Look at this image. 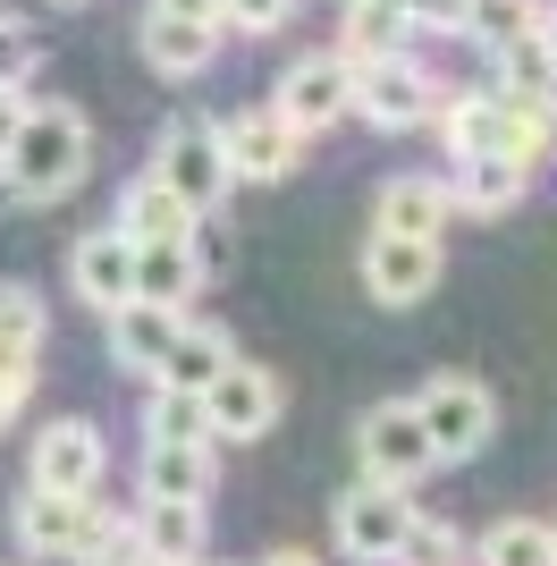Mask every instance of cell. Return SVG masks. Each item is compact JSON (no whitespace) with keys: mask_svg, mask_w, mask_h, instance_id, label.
Here are the masks:
<instances>
[{"mask_svg":"<svg viewBox=\"0 0 557 566\" xmlns=\"http://www.w3.org/2000/svg\"><path fill=\"white\" fill-rule=\"evenodd\" d=\"M153 178H161L169 195H178L186 212L203 220L220 212V195L237 187V169H229V144H220V127L211 118H178L161 144H153Z\"/></svg>","mask_w":557,"mask_h":566,"instance_id":"obj_4","label":"cell"},{"mask_svg":"<svg viewBox=\"0 0 557 566\" xmlns=\"http://www.w3.org/2000/svg\"><path fill=\"white\" fill-rule=\"evenodd\" d=\"M440 237H397V229H371L364 245V287L380 305H422L431 287H440Z\"/></svg>","mask_w":557,"mask_h":566,"instance_id":"obj_10","label":"cell"},{"mask_svg":"<svg viewBox=\"0 0 557 566\" xmlns=\"http://www.w3.org/2000/svg\"><path fill=\"white\" fill-rule=\"evenodd\" d=\"M482 566H557V533L540 516H498L482 533Z\"/></svg>","mask_w":557,"mask_h":566,"instance_id":"obj_24","label":"cell"},{"mask_svg":"<svg viewBox=\"0 0 557 566\" xmlns=\"http://www.w3.org/2000/svg\"><path fill=\"white\" fill-rule=\"evenodd\" d=\"M540 43H549V60H557V9H540Z\"/></svg>","mask_w":557,"mask_h":566,"instance_id":"obj_36","label":"cell"},{"mask_svg":"<svg viewBox=\"0 0 557 566\" xmlns=\"http://www.w3.org/2000/svg\"><path fill=\"white\" fill-rule=\"evenodd\" d=\"M85 169H93L85 111H69V102H25L18 136L0 144V187L18 195V203H60V195L85 187Z\"/></svg>","mask_w":557,"mask_h":566,"instance_id":"obj_1","label":"cell"},{"mask_svg":"<svg viewBox=\"0 0 557 566\" xmlns=\"http://www.w3.org/2000/svg\"><path fill=\"white\" fill-rule=\"evenodd\" d=\"M549 533H557V524H549Z\"/></svg>","mask_w":557,"mask_h":566,"instance_id":"obj_38","label":"cell"},{"mask_svg":"<svg viewBox=\"0 0 557 566\" xmlns=\"http://www.w3.org/2000/svg\"><path fill=\"white\" fill-rule=\"evenodd\" d=\"M287 9H296V0H220V25H237V34H271V25H287Z\"/></svg>","mask_w":557,"mask_h":566,"instance_id":"obj_31","label":"cell"},{"mask_svg":"<svg viewBox=\"0 0 557 566\" xmlns=\"http://www.w3.org/2000/svg\"><path fill=\"white\" fill-rule=\"evenodd\" d=\"M355 465H364L371 482H397V491H414L422 473L440 465V449H431L414 398H389V406H371L364 423H355Z\"/></svg>","mask_w":557,"mask_h":566,"instance_id":"obj_5","label":"cell"},{"mask_svg":"<svg viewBox=\"0 0 557 566\" xmlns=\"http://www.w3.org/2000/svg\"><path fill=\"white\" fill-rule=\"evenodd\" d=\"M229 355H237V347H229V331H220V322H178V338L161 347L153 380H161V389H195V398H203Z\"/></svg>","mask_w":557,"mask_h":566,"instance_id":"obj_17","label":"cell"},{"mask_svg":"<svg viewBox=\"0 0 557 566\" xmlns=\"http://www.w3.org/2000/svg\"><path fill=\"white\" fill-rule=\"evenodd\" d=\"M18 549H25V558H69V566H111L118 549H136V533L102 516V499H93V491H34V482H25Z\"/></svg>","mask_w":557,"mask_h":566,"instance_id":"obj_2","label":"cell"},{"mask_svg":"<svg viewBox=\"0 0 557 566\" xmlns=\"http://www.w3.org/2000/svg\"><path fill=\"white\" fill-rule=\"evenodd\" d=\"M195 566H203V558H195Z\"/></svg>","mask_w":557,"mask_h":566,"instance_id":"obj_37","label":"cell"},{"mask_svg":"<svg viewBox=\"0 0 557 566\" xmlns=\"http://www.w3.org/2000/svg\"><path fill=\"white\" fill-rule=\"evenodd\" d=\"M533 25H540V0H473L464 34L482 51H498V43H515V34H533Z\"/></svg>","mask_w":557,"mask_h":566,"instance_id":"obj_28","label":"cell"},{"mask_svg":"<svg viewBox=\"0 0 557 566\" xmlns=\"http://www.w3.org/2000/svg\"><path fill=\"white\" fill-rule=\"evenodd\" d=\"M524 178H533L524 161H507V153H482V161H456L448 195H456V212L498 220V212H515V203H524Z\"/></svg>","mask_w":557,"mask_h":566,"instance_id":"obj_21","label":"cell"},{"mask_svg":"<svg viewBox=\"0 0 557 566\" xmlns=\"http://www.w3.org/2000/svg\"><path fill=\"white\" fill-rule=\"evenodd\" d=\"M153 440H211L203 398H195V389H161V380H153Z\"/></svg>","mask_w":557,"mask_h":566,"instance_id":"obj_29","label":"cell"},{"mask_svg":"<svg viewBox=\"0 0 557 566\" xmlns=\"http://www.w3.org/2000/svg\"><path fill=\"white\" fill-rule=\"evenodd\" d=\"M271 111L287 118L296 136H322V127H338V118L355 111V69H347V51H304L296 69L278 76Z\"/></svg>","mask_w":557,"mask_h":566,"instance_id":"obj_8","label":"cell"},{"mask_svg":"<svg viewBox=\"0 0 557 566\" xmlns=\"http://www.w3.org/2000/svg\"><path fill=\"white\" fill-rule=\"evenodd\" d=\"M102 465H111L102 431H93L85 415H60V423L34 440V465H25V482H34V491H93V482H102Z\"/></svg>","mask_w":557,"mask_h":566,"instance_id":"obj_11","label":"cell"},{"mask_svg":"<svg viewBox=\"0 0 557 566\" xmlns=\"http://www.w3.org/2000/svg\"><path fill=\"white\" fill-rule=\"evenodd\" d=\"M329 533H338V558H355V566H397V558H406V542H414V499L397 491V482H371V473H364V482L338 499Z\"/></svg>","mask_w":557,"mask_h":566,"instance_id":"obj_3","label":"cell"},{"mask_svg":"<svg viewBox=\"0 0 557 566\" xmlns=\"http://www.w3.org/2000/svg\"><path fill=\"white\" fill-rule=\"evenodd\" d=\"M431 118H440V136H448V161H482V153H498V127H507V111H498V85H490V94H473V85H448Z\"/></svg>","mask_w":557,"mask_h":566,"instance_id":"obj_16","label":"cell"},{"mask_svg":"<svg viewBox=\"0 0 557 566\" xmlns=\"http://www.w3.org/2000/svg\"><path fill=\"white\" fill-rule=\"evenodd\" d=\"M144 558L161 566H195L203 558V499H144V516L127 524Z\"/></svg>","mask_w":557,"mask_h":566,"instance_id":"obj_14","label":"cell"},{"mask_svg":"<svg viewBox=\"0 0 557 566\" xmlns=\"http://www.w3.org/2000/svg\"><path fill=\"white\" fill-rule=\"evenodd\" d=\"M414 415H422V431H431L440 465L482 457V449H490V431H498V406H490V389H482V380H464V373H440V380L414 398Z\"/></svg>","mask_w":557,"mask_h":566,"instance_id":"obj_6","label":"cell"},{"mask_svg":"<svg viewBox=\"0 0 557 566\" xmlns=\"http://www.w3.org/2000/svg\"><path fill=\"white\" fill-rule=\"evenodd\" d=\"M186 313L178 305H153V296H127V305H111V355L127 364V373H153L161 364V347L178 338Z\"/></svg>","mask_w":557,"mask_h":566,"instance_id":"obj_20","label":"cell"},{"mask_svg":"<svg viewBox=\"0 0 557 566\" xmlns=\"http://www.w3.org/2000/svg\"><path fill=\"white\" fill-rule=\"evenodd\" d=\"M211 482H220L211 440H153L144 449V499H211Z\"/></svg>","mask_w":557,"mask_h":566,"instance_id":"obj_18","label":"cell"},{"mask_svg":"<svg viewBox=\"0 0 557 566\" xmlns=\"http://www.w3.org/2000/svg\"><path fill=\"white\" fill-rule=\"evenodd\" d=\"M211 51H220V25L169 18V9H153V18H144V69H153V76H203Z\"/></svg>","mask_w":557,"mask_h":566,"instance_id":"obj_15","label":"cell"},{"mask_svg":"<svg viewBox=\"0 0 557 566\" xmlns=\"http://www.w3.org/2000/svg\"><path fill=\"white\" fill-rule=\"evenodd\" d=\"M448 220H456V195H448V178H389V187H380V212H371V229L440 237Z\"/></svg>","mask_w":557,"mask_h":566,"instance_id":"obj_19","label":"cell"},{"mask_svg":"<svg viewBox=\"0 0 557 566\" xmlns=\"http://www.w3.org/2000/svg\"><path fill=\"white\" fill-rule=\"evenodd\" d=\"M389 9H397L406 25H422V18H431V0H389Z\"/></svg>","mask_w":557,"mask_h":566,"instance_id":"obj_35","label":"cell"},{"mask_svg":"<svg viewBox=\"0 0 557 566\" xmlns=\"http://www.w3.org/2000/svg\"><path fill=\"white\" fill-rule=\"evenodd\" d=\"M490 60H498V94H557V60H549V43H540V25L515 34V43H498Z\"/></svg>","mask_w":557,"mask_h":566,"instance_id":"obj_25","label":"cell"},{"mask_svg":"<svg viewBox=\"0 0 557 566\" xmlns=\"http://www.w3.org/2000/svg\"><path fill=\"white\" fill-rule=\"evenodd\" d=\"M397 43H406V18H397L389 0H355L347 43H338V51H347V69H355V60H380V51H397Z\"/></svg>","mask_w":557,"mask_h":566,"instance_id":"obj_26","label":"cell"},{"mask_svg":"<svg viewBox=\"0 0 557 566\" xmlns=\"http://www.w3.org/2000/svg\"><path fill=\"white\" fill-rule=\"evenodd\" d=\"M220 144H229V169H237V178H262V187H278V178L304 161V136L278 111H237L229 127H220Z\"/></svg>","mask_w":557,"mask_h":566,"instance_id":"obj_12","label":"cell"},{"mask_svg":"<svg viewBox=\"0 0 557 566\" xmlns=\"http://www.w3.org/2000/svg\"><path fill=\"white\" fill-rule=\"evenodd\" d=\"M43 347V296H34V287H0V364H9V355H34Z\"/></svg>","mask_w":557,"mask_h":566,"instance_id":"obj_27","label":"cell"},{"mask_svg":"<svg viewBox=\"0 0 557 566\" xmlns=\"http://www.w3.org/2000/svg\"><path fill=\"white\" fill-rule=\"evenodd\" d=\"M18 118H25V94H18V85H0V144L18 136Z\"/></svg>","mask_w":557,"mask_h":566,"instance_id":"obj_33","label":"cell"},{"mask_svg":"<svg viewBox=\"0 0 557 566\" xmlns=\"http://www.w3.org/2000/svg\"><path fill=\"white\" fill-rule=\"evenodd\" d=\"M118 229L136 237V245H161V237H186V229H195V212H186V203L153 178V169H144L136 187L118 195Z\"/></svg>","mask_w":557,"mask_h":566,"instance_id":"obj_23","label":"cell"},{"mask_svg":"<svg viewBox=\"0 0 557 566\" xmlns=\"http://www.w3.org/2000/svg\"><path fill=\"white\" fill-rule=\"evenodd\" d=\"M153 9H169V18H203V25H220V0H153Z\"/></svg>","mask_w":557,"mask_h":566,"instance_id":"obj_32","label":"cell"},{"mask_svg":"<svg viewBox=\"0 0 557 566\" xmlns=\"http://www.w3.org/2000/svg\"><path fill=\"white\" fill-rule=\"evenodd\" d=\"M34 69H43V34L25 18H0V85H25Z\"/></svg>","mask_w":557,"mask_h":566,"instance_id":"obj_30","label":"cell"},{"mask_svg":"<svg viewBox=\"0 0 557 566\" xmlns=\"http://www.w3.org/2000/svg\"><path fill=\"white\" fill-rule=\"evenodd\" d=\"M278 406H287V389H278L271 364H220V380L203 389V423L211 440H262V431L278 423Z\"/></svg>","mask_w":557,"mask_h":566,"instance_id":"obj_9","label":"cell"},{"mask_svg":"<svg viewBox=\"0 0 557 566\" xmlns=\"http://www.w3.org/2000/svg\"><path fill=\"white\" fill-rule=\"evenodd\" d=\"M69 287L85 296L93 313L127 305V296H136V237H127V229H93V237H76V254H69Z\"/></svg>","mask_w":557,"mask_h":566,"instance_id":"obj_13","label":"cell"},{"mask_svg":"<svg viewBox=\"0 0 557 566\" xmlns=\"http://www.w3.org/2000/svg\"><path fill=\"white\" fill-rule=\"evenodd\" d=\"M448 85H431V69H414L406 51H380V60H355V111L371 118V127H389V136H406V127H422V118L440 111Z\"/></svg>","mask_w":557,"mask_h":566,"instance_id":"obj_7","label":"cell"},{"mask_svg":"<svg viewBox=\"0 0 557 566\" xmlns=\"http://www.w3.org/2000/svg\"><path fill=\"white\" fill-rule=\"evenodd\" d=\"M262 566H322V558H313V549H271Z\"/></svg>","mask_w":557,"mask_h":566,"instance_id":"obj_34","label":"cell"},{"mask_svg":"<svg viewBox=\"0 0 557 566\" xmlns=\"http://www.w3.org/2000/svg\"><path fill=\"white\" fill-rule=\"evenodd\" d=\"M203 287V262H195V245L186 237H161V245H136V296H153V305H178Z\"/></svg>","mask_w":557,"mask_h":566,"instance_id":"obj_22","label":"cell"}]
</instances>
